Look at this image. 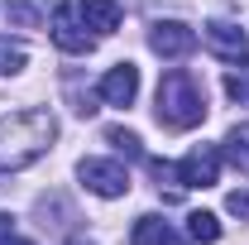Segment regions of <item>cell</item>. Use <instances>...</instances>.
<instances>
[{"instance_id": "cell-9", "label": "cell", "mask_w": 249, "mask_h": 245, "mask_svg": "<svg viewBox=\"0 0 249 245\" xmlns=\"http://www.w3.org/2000/svg\"><path fill=\"white\" fill-rule=\"evenodd\" d=\"M82 20H87V29L96 39L115 34L120 29V0H82Z\"/></svg>"}, {"instance_id": "cell-5", "label": "cell", "mask_w": 249, "mask_h": 245, "mask_svg": "<svg viewBox=\"0 0 249 245\" xmlns=\"http://www.w3.org/2000/svg\"><path fill=\"white\" fill-rule=\"evenodd\" d=\"M53 43H58L62 53H77V58L96 48V34L82 20V5H58L53 10Z\"/></svg>"}, {"instance_id": "cell-3", "label": "cell", "mask_w": 249, "mask_h": 245, "mask_svg": "<svg viewBox=\"0 0 249 245\" xmlns=\"http://www.w3.org/2000/svg\"><path fill=\"white\" fill-rule=\"evenodd\" d=\"M149 168H154L158 187H168V192L178 197V192H187V187H211L220 178V149L216 144H196L182 163H158L154 159Z\"/></svg>"}, {"instance_id": "cell-13", "label": "cell", "mask_w": 249, "mask_h": 245, "mask_svg": "<svg viewBox=\"0 0 249 245\" xmlns=\"http://www.w3.org/2000/svg\"><path fill=\"white\" fill-rule=\"evenodd\" d=\"M106 144H115L124 159H144V144H139V135H134V130H124V125H110V130H106Z\"/></svg>"}, {"instance_id": "cell-6", "label": "cell", "mask_w": 249, "mask_h": 245, "mask_svg": "<svg viewBox=\"0 0 249 245\" xmlns=\"http://www.w3.org/2000/svg\"><path fill=\"white\" fill-rule=\"evenodd\" d=\"M206 48L220 62H230V67H249V34L240 24H230V20H211L206 24Z\"/></svg>"}, {"instance_id": "cell-16", "label": "cell", "mask_w": 249, "mask_h": 245, "mask_svg": "<svg viewBox=\"0 0 249 245\" xmlns=\"http://www.w3.org/2000/svg\"><path fill=\"white\" fill-rule=\"evenodd\" d=\"M5 20H10V24H19V29H38V20H43V15H38L34 5H10V10H5Z\"/></svg>"}, {"instance_id": "cell-14", "label": "cell", "mask_w": 249, "mask_h": 245, "mask_svg": "<svg viewBox=\"0 0 249 245\" xmlns=\"http://www.w3.org/2000/svg\"><path fill=\"white\" fill-rule=\"evenodd\" d=\"M19 67H24V48L0 39V77H10V72H19Z\"/></svg>"}, {"instance_id": "cell-8", "label": "cell", "mask_w": 249, "mask_h": 245, "mask_svg": "<svg viewBox=\"0 0 249 245\" xmlns=\"http://www.w3.org/2000/svg\"><path fill=\"white\" fill-rule=\"evenodd\" d=\"M96 96H101L106 106H134V96H139V67H134V62H115V67L96 82Z\"/></svg>"}, {"instance_id": "cell-15", "label": "cell", "mask_w": 249, "mask_h": 245, "mask_svg": "<svg viewBox=\"0 0 249 245\" xmlns=\"http://www.w3.org/2000/svg\"><path fill=\"white\" fill-rule=\"evenodd\" d=\"M225 92H230V101L245 106V101H249V67H235V72L225 77Z\"/></svg>"}, {"instance_id": "cell-10", "label": "cell", "mask_w": 249, "mask_h": 245, "mask_svg": "<svg viewBox=\"0 0 249 245\" xmlns=\"http://www.w3.org/2000/svg\"><path fill=\"white\" fill-rule=\"evenodd\" d=\"M129 245H182V241L173 236V226L163 216H139L134 231H129Z\"/></svg>"}, {"instance_id": "cell-12", "label": "cell", "mask_w": 249, "mask_h": 245, "mask_svg": "<svg viewBox=\"0 0 249 245\" xmlns=\"http://www.w3.org/2000/svg\"><path fill=\"white\" fill-rule=\"evenodd\" d=\"M187 236H192L196 245H216L220 241V221L211 212H192L187 216Z\"/></svg>"}, {"instance_id": "cell-19", "label": "cell", "mask_w": 249, "mask_h": 245, "mask_svg": "<svg viewBox=\"0 0 249 245\" xmlns=\"http://www.w3.org/2000/svg\"><path fill=\"white\" fill-rule=\"evenodd\" d=\"M67 245H91V241H87V236H72V241H67Z\"/></svg>"}, {"instance_id": "cell-11", "label": "cell", "mask_w": 249, "mask_h": 245, "mask_svg": "<svg viewBox=\"0 0 249 245\" xmlns=\"http://www.w3.org/2000/svg\"><path fill=\"white\" fill-rule=\"evenodd\" d=\"M220 159H230L240 173H249V121H240V125H230V130H225Z\"/></svg>"}, {"instance_id": "cell-17", "label": "cell", "mask_w": 249, "mask_h": 245, "mask_svg": "<svg viewBox=\"0 0 249 245\" xmlns=\"http://www.w3.org/2000/svg\"><path fill=\"white\" fill-rule=\"evenodd\" d=\"M225 212L230 216H249V187H235V192L225 197Z\"/></svg>"}, {"instance_id": "cell-18", "label": "cell", "mask_w": 249, "mask_h": 245, "mask_svg": "<svg viewBox=\"0 0 249 245\" xmlns=\"http://www.w3.org/2000/svg\"><path fill=\"white\" fill-rule=\"evenodd\" d=\"M0 245H34V241L15 236V216H5V212H0Z\"/></svg>"}, {"instance_id": "cell-2", "label": "cell", "mask_w": 249, "mask_h": 245, "mask_svg": "<svg viewBox=\"0 0 249 245\" xmlns=\"http://www.w3.org/2000/svg\"><path fill=\"white\" fill-rule=\"evenodd\" d=\"M158 125H168V130H192V125L206 121V92H201V82L182 72V67H173V72H163V82H158Z\"/></svg>"}, {"instance_id": "cell-7", "label": "cell", "mask_w": 249, "mask_h": 245, "mask_svg": "<svg viewBox=\"0 0 249 245\" xmlns=\"http://www.w3.org/2000/svg\"><path fill=\"white\" fill-rule=\"evenodd\" d=\"M149 48H154L158 58L178 62V58H187L196 48V34L187 29L182 20H158V24H149Z\"/></svg>"}, {"instance_id": "cell-1", "label": "cell", "mask_w": 249, "mask_h": 245, "mask_svg": "<svg viewBox=\"0 0 249 245\" xmlns=\"http://www.w3.org/2000/svg\"><path fill=\"white\" fill-rule=\"evenodd\" d=\"M58 140V121L53 111H15V116H0V173H15V168H29L34 159H43L48 144Z\"/></svg>"}, {"instance_id": "cell-4", "label": "cell", "mask_w": 249, "mask_h": 245, "mask_svg": "<svg viewBox=\"0 0 249 245\" xmlns=\"http://www.w3.org/2000/svg\"><path fill=\"white\" fill-rule=\"evenodd\" d=\"M77 178L96 197H124L129 192V168L115 163V159H82L77 163Z\"/></svg>"}]
</instances>
